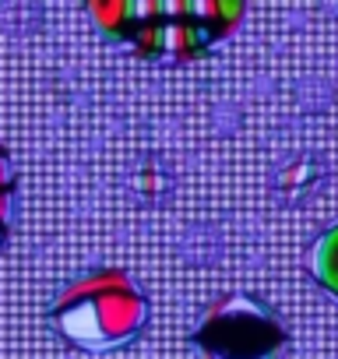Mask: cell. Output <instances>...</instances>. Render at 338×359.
Listing matches in <instances>:
<instances>
[{
    "instance_id": "8",
    "label": "cell",
    "mask_w": 338,
    "mask_h": 359,
    "mask_svg": "<svg viewBox=\"0 0 338 359\" xmlns=\"http://www.w3.org/2000/svg\"><path fill=\"white\" fill-rule=\"evenodd\" d=\"M11 191H15V169H11L8 151L0 148V194H11Z\"/></svg>"
},
{
    "instance_id": "5",
    "label": "cell",
    "mask_w": 338,
    "mask_h": 359,
    "mask_svg": "<svg viewBox=\"0 0 338 359\" xmlns=\"http://www.w3.org/2000/svg\"><path fill=\"white\" fill-rule=\"evenodd\" d=\"M141 25L130 39V50L141 60H165V4H155V0H141Z\"/></svg>"
},
{
    "instance_id": "9",
    "label": "cell",
    "mask_w": 338,
    "mask_h": 359,
    "mask_svg": "<svg viewBox=\"0 0 338 359\" xmlns=\"http://www.w3.org/2000/svg\"><path fill=\"white\" fill-rule=\"evenodd\" d=\"M4 236H8V226H4V222H0V243H4Z\"/></svg>"
},
{
    "instance_id": "6",
    "label": "cell",
    "mask_w": 338,
    "mask_h": 359,
    "mask_svg": "<svg viewBox=\"0 0 338 359\" xmlns=\"http://www.w3.org/2000/svg\"><path fill=\"white\" fill-rule=\"evenodd\" d=\"M310 275L317 278L320 289L338 296V222L313 240V247H310Z\"/></svg>"
},
{
    "instance_id": "4",
    "label": "cell",
    "mask_w": 338,
    "mask_h": 359,
    "mask_svg": "<svg viewBox=\"0 0 338 359\" xmlns=\"http://www.w3.org/2000/svg\"><path fill=\"white\" fill-rule=\"evenodd\" d=\"M85 11L99 29V36L109 43H130L144 15L141 0L137 4H130V0H92V4H85Z\"/></svg>"
},
{
    "instance_id": "1",
    "label": "cell",
    "mask_w": 338,
    "mask_h": 359,
    "mask_svg": "<svg viewBox=\"0 0 338 359\" xmlns=\"http://www.w3.org/2000/svg\"><path fill=\"white\" fill-rule=\"evenodd\" d=\"M144 320L148 299L120 268H95L74 278L50 306V324L85 352H113L130 345Z\"/></svg>"
},
{
    "instance_id": "7",
    "label": "cell",
    "mask_w": 338,
    "mask_h": 359,
    "mask_svg": "<svg viewBox=\"0 0 338 359\" xmlns=\"http://www.w3.org/2000/svg\"><path fill=\"white\" fill-rule=\"evenodd\" d=\"M194 15L205 22L212 43L229 36L240 22H243V4H236V0H198L194 4Z\"/></svg>"
},
{
    "instance_id": "3",
    "label": "cell",
    "mask_w": 338,
    "mask_h": 359,
    "mask_svg": "<svg viewBox=\"0 0 338 359\" xmlns=\"http://www.w3.org/2000/svg\"><path fill=\"white\" fill-rule=\"evenodd\" d=\"M165 60L191 64L212 50V36L194 15V4H165Z\"/></svg>"
},
{
    "instance_id": "2",
    "label": "cell",
    "mask_w": 338,
    "mask_h": 359,
    "mask_svg": "<svg viewBox=\"0 0 338 359\" xmlns=\"http://www.w3.org/2000/svg\"><path fill=\"white\" fill-rule=\"evenodd\" d=\"M289 331L254 296L229 292L215 299L194 327V345L205 359H278Z\"/></svg>"
}]
</instances>
